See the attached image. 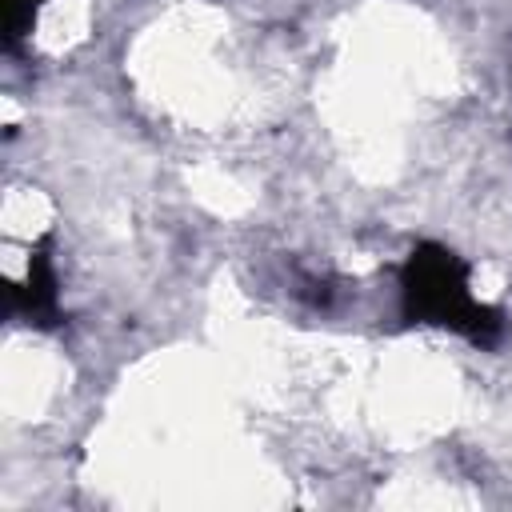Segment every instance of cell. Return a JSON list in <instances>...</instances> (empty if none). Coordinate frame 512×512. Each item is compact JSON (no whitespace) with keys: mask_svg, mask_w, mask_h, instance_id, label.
<instances>
[{"mask_svg":"<svg viewBox=\"0 0 512 512\" xmlns=\"http://www.w3.org/2000/svg\"><path fill=\"white\" fill-rule=\"evenodd\" d=\"M400 304L412 324H436L472 344H492L500 336V316L472 296L464 260L440 244L412 248L400 272Z\"/></svg>","mask_w":512,"mask_h":512,"instance_id":"obj_1","label":"cell"},{"mask_svg":"<svg viewBox=\"0 0 512 512\" xmlns=\"http://www.w3.org/2000/svg\"><path fill=\"white\" fill-rule=\"evenodd\" d=\"M8 308L36 320V324H52L60 316V304H56V272H52V260L44 252L32 256L28 264V280L16 284L8 292Z\"/></svg>","mask_w":512,"mask_h":512,"instance_id":"obj_2","label":"cell"},{"mask_svg":"<svg viewBox=\"0 0 512 512\" xmlns=\"http://www.w3.org/2000/svg\"><path fill=\"white\" fill-rule=\"evenodd\" d=\"M36 8H40V0H4V44H8V48H12L20 36L32 32Z\"/></svg>","mask_w":512,"mask_h":512,"instance_id":"obj_3","label":"cell"}]
</instances>
